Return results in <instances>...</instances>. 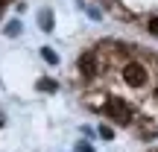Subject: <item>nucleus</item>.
Returning <instances> with one entry per match:
<instances>
[{
	"mask_svg": "<svg viewBox=\"0 0 158 152\" xmlns=\"http://www.w3.org/2000/svg\"><path fill=\"white\" fill-rule=\"evenodd\" d=\"M106 114H108V117H114V120H120V123H129V117H132L126 100H108L106 102Z\"/></svg>",
	"mask_w": 158,
	"mask_h": 152,
	"instance_id": "obj_1",
	"label": "nucleus"
},
{
	"mask_svg": "<svg viewBox=\"0 0 158 152\" xmlns=\"http://www.w3.org/2000/svg\"><path fill=\"white\" fill-rule=\"evenodd\" d=\"M123 79H126L129 85H135V88H138V85H143V79H147V70H143V64L129 62V64L123 68Z\"/></svg>",
	"mask_w": 158,
	"mask_h": 152,
	"instance_id": "obj_2",
	"label": "nucleus"
},
{
	"mask_svg": "<svg viewBox=\"0 0 158 152\" xmlns=\"http://www.w3.org/2000/svg\"><path fill=\"white\" fill-rule=\"evenodd\" d=\"M79 70H82L85 76H94L97 73V56H94V53H82V56H79Z\"/></svg>",
	"mask_w": 158,
	"mask_h": 152,
	"instance_id": "obj_3",
	"label": "nucleus"
},
{
	"mask_svg": "<svg viewBox=\"0 0 158 152\" xmlns=\"http://www.w3.org/2000/svg\"><path fill=\"white\" fill-rule=\"evenodd\" d=\"M41 56H44V62H47V64H56V62H59V56L50 50V47H44V50H41Z\"/></svg>",
	"mask_w": 158,
	"mask_h": 152,
	"instance_id": "obj_4",
	"label": "nucleus"
},
{
	"mask_svg": "<svg viewBox=\"0 0 158 152\" xmlns=\"http://www.w3.org/2000/svg\"><path fill=\"white\" fill-rule=\"evenodd\" d=\"M41 29H44V32H50V29H53V21H50V12H41Z\"/></svg>",
	"mask_w": 158,
	"mask_h": 152,
	"instance_id": "obj_5",
	"label": "nucleus"
},
{
	"mask_svg": "<svg viewBox=\"0 0 158 152\" xmlns=\"http://www.w3.org/2000/svg\"><path fill=\"white\" fill-rule=\"evenodd\" d=\"M38 91H56V82H53V79H41V82H38Z\"/></svg>",
	"mask_w": 158,
	"mask_h": 152,
	"instance_id": "obj_6",
	"label": "nucleus"
},
{
	"mask_svg": "<svg viewBox=\"0 0 158 152\" xmlns=\"http://www.w3.org/2000/svg\"><path fill=\"white\" fill-rule=\"evenodd\" d=\"M100 138L111 141V138H114V129H111V126H100Z\"/></svg>",
	"mask_w": 158,
	"mask_h": 152,
	"instance_id": "obj_7",
	"label": "nucleus"
},
{
	"mask_svg": "<svg viewBox=\"0 0 158 152\" xmlns=\"http://www.w3.org/2000/svg\"><path fill=\"white\" fill-rule=\"evenodd\" d=\"M149 32L158 35V15H155V18H149Z\"/></svg>",
	"mask_w": 158,
	"mask_h": 152,
	"instance_id": "obj_8",
	"label": "nucleus"
},
{
	"mask_svg": "<svg viewBox=\"0 0 158 152\" xmlns=\"http://www.w3.org/2000/svg\"><path fill=\"white\" fill-rule=\"evenodd\" d=\"M6 32H9V35H18V32H21V23H18V21L9 23V29H6Z\"/></svg>",
	"mask_w": 158,
	"mask_h": 152,
	"instance_id": "obj_9",
	"label": "nucleus"
},
{
	"mask_svg": "<svg viewBox=\"0 0 158 152\" xmlns=\"http://www.w3.org/2000/svg\"><path fill=\"white\" fill-rule=\"evenodd\" d=\"M6 3H9V0H0V15H3V9H6Z\"/></svg>",
	"mask_w": 158,
	"mask_h": 152,
	"instance_id": "obj_10",
	"label": "nucleus"
}]
</instances>
